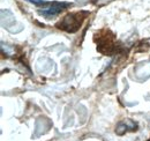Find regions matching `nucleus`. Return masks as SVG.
<instances>
[{"label": "nucleus", "instance_id": "nucleus-1", "mask_svg": "<svg viewBox=\"0 0 150 141\" xmlns=\"http://www.w3.org/2000/svg\"><path fill=\"white\" fill-rule=\"evenodd\" d=\"M88 12H76V13H71L68 15H66L62 19L57 27L61 30H65L67 33H76L80 27L82 26L83 21L86 16L88 15Z\"/></svg>", "mask_w": 150, "mask_h": 141}, {"label": "nucleus", "instance_id": "nucleus-2", "mask_svg": "<svg viewBox=\"0 0 150 141\" xmlns=\"http://www.w3.org/2000/svg\"><path fill=\"white\" fill-rule=\"evenodd\" d=\"M71 4H67V2H53L52 6L50 8H45L44 11H38L39 14L46 16V18H51V16H54L58 13H60L62 9L69 7Z\"/></svg>", "mask_w": 150, "mask_h": 141}]
</instances>
